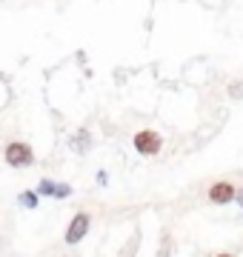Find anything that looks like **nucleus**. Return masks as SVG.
<instances>
[{
    "instance_id": "f257e3e1",
    "label": "nucleus",
    "mask_w": 243,
    "mask_h": 257,
    "mask_svg": "<svg viewBox=\"0 0 243 257\" xmlns=\"http://www.w3.org/2000/svg\"><path fill=\"white\" fill-rule=\"evenodd\" d=\"M3 160H6L12 169H26V166L35 163V152H32V146L23 143V140H12V143H6V149H3Z\"/></svg>"
},
{
    "instance_id": "f03ea898",
    "label": "nucleus",
    "mask_w": 243,
    "mask_h": 257,
    "mask_svg": "<svg viewBox=\"0 0 243 257\" xmlns=\"http://www.w3.org/2000/svg\"><path fill=\"white\" fill-rule=\"evenodd\" d=\"M135 149L141 152L143 157H152V155H158L160 149H163V138H160L155 128H141L138 135H135Z\"/></svg>"
},
{
    "instance_id": "7ed1b4c3",
    "label": "nucleus",
    "mask_w": 243,
    "mask_h": 257,
    "mask_svg": "<svg viewBox=\"0 0 243 257\" xmlns=\"http://www.w3.org/2000/svg\"><path fill=\"white\" fill-rule=\"evenodd\" d=\"M89 229H92V214L77 211L75 217L69 220V229H66V243H69V246H77V243L89 234Z\"/></svg>"
},
{
    "instance_id": "20e7f679",
    "label": "nucleus",
    "mask_w": 243,
    "mask_h": 257,
    "mask_svg": "<svg viewBox=\"0 0 243 257\" xmlns=\"http://www.w3.org/2000/svg\"><path fill=\"white\" fill-rule=\"evenodd\" d=\"M234 194H237L234 183H229V180H215V183L209 186L206 197L215 203V206H226V203H232V200H234Z\"/></svg>"
},
{
    "instance_id": "39448f33",
    "label": "nucleus",
    "mask_w": 243,
    "mask_h": 257,
    "mask_svg": "<svg viewBox=\"0 0 243 257\" xmlns=\"http://www.w3.org/2000/svg\"><path fill=\"white\" fill-rule=\"evenodd\" d=\"M38 194H43V197H55V200H63V197H69L72 194V186L66 183H55V180H40L38 183Z\"/></svg>"
},
{
    "instance_id": "423d86ee",
    "label": "nucleus",
    "mask_w": 243,
    "mask_h": 257,
    "mask_svg": "<svg viewBox=\"0 0 243 257\" xmlns=\"http://www.w3.org/2000/svg\"><path fill=\"white\" fill-rule=\"evenodd\" d=\"M38 192H23L20 194V206H26V209H38Z\"/></svg>"
},
{
    "instance_id": "0eeeda50",
    "label": "nucleus",
    "mask_w": 243,
    "mask_h": 257,
    "mask_svg": "<svg viewBox=\"0 0 243 257\" xmlns=\"http://www.w3.org/2000/svg\"><path fill=\"white\" fill-rule=\"evenodd\" d=\"M234 203L243 209V189H237V194H234Z\"/></svg>"
},
{
    "instance_id": "6e6552de",
    "label": "nucleus",
    "mask_w": 243,
    "mask_h": 257,
    "mask_svg": "<svg viewBox=\"0 0 243 257\" xmlns=\"http://www.w3.org/2000/svg\"><path fill=\"white\" fill-rule=\"evenodd\" d=\"M97 183H100V186H106V183H109V177H106V172H100V175H97Z\"/></svg>"
}]
</instances>
